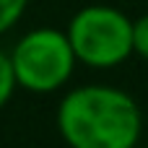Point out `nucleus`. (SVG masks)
I'll return each instance as SVG.
<instances>
[{"mask_svg": "<svg viewBox=\"0 0 148 148\" xmlns=\"http://www.w3.org/2000/svg\"><path fill=\"white\" fill-rule=\"evenodd\" d=\"M55 122L68 148H135L143 135L138 101L107 83L70 88L57 104Z\"/></svg>", "mask_w": 148, "mask_h": 148, "instance_id": "1", "label": "nucleus"}, {"mask_svg": "<svg viewBox=\"0 0 148 148\" xmlns=\"http://www.w3.org/2000/svg\"><path fill=\"white\" fill-rule=\"evenodd\" d=\"M16 86L29 94L60 91L75 73V52L62 29L36 26L26 31L8 52Z\"/></svg>", "mask_w": 148, "mask_h": 148, "instance_id": "2", "label": "nucleus"}, {"mask_svg": "<svg viewBox=\"0 0 148 148\" xmlns=\"http://www.w3.org/2000/svg\"><path fill=\"white\" fill-rule=\"evenodd\" d=\"M75 60L107 70L122 65L133 55V18L112 5H83L65 29Z\"/></svg>", "mask_w": 148, "mask_h": 148, "instance_id": "3", "label": "nucleus"}, {"mask_svg": "<svg viewBox=\"0 0 148 148\" xmlns=\"http://www.w3.org/2000/svg\"><path fill=\"white\" fill-rule=\"evenodd\" d=\"M26 8H29V0H0V36L23 18Z\"/></svg>", "mask_w": 148, "mask_h": 148, "instance_id": "4", "label": "nucleus"}, {"mask_svg": "<svg viewBox=\"0 0 148 148\" xmlns=\"http://www.w3.org/2000/svg\"><path fill=\"white\" fill-rule=\"evenodd\" d=\"M16 75H13V65H10V57L8 52L0 49V112L5 109V104L10 101L13 91H16Z\"/></svg>", "mask_w": 148, "mask_h": 148, "instance_id": "5", "label": "nucleus"}, {"mask_svg": "<svg viewBox=\"0 0 148 148\" xmlns=\"http://www.w3.org/2000/svg\"><path fill=\"white\" fill-rule=\"evenodd\" d=\"M133 55L148 60V13L133 21Z\"/></svg>", "mask_w": 148, "mask_h": 148, "instance_id": "6", "label": "nucleus"}]
</instances>
